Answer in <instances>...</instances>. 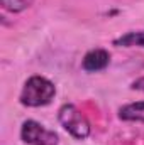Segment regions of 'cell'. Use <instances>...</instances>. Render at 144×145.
Listing matches in <instances>:
<instances>
[{
    "label": "cell",
    "mask_w": 144,
    "mask_h": 145,
    "mask_svg": "<svg viewBox=\"0 0 144 145\" xmlns=\"http://www.w3.org/2000/svg\"><path fill=\"white\" fill-rule=\"evenodd\" d=\"M58 120H59L61 127L76 140L88 138L90 130H92L90 121H88L87 115L83 111H80L75 105H71V103L63 105L58 111Z\"/></svg>",
    "instance_id": "2"
},
{
    "label": "cell",
    "mask_w": 144,
    "mask_h": 145,
    "mask_svg": "<svg viewBox=\"0 0 144 145\" xmlns=\"http://www.w3.org/2000/svg\"><path fill=\"white\" fill-rule=\"evenodd\" d=\"M132 89H137V91H143L144 93V78H139V79H136L134 83H132V86H131Z\"/></svg>",
    "instance_id": "9"
},
{
    "label": "cell",
    "mask_w": 144,
    "mask_h": 145,
    "mask_svg": "<svg viewBox=\"0 0 144 145\" xmlns=\"http://www.w3.org/2000/svg\"><path fill=\"white\" fill-rule=\"evenodd\" d=\"M120 145H144V135H137V138H124L120 140Z\"/></svg>",
    "instance_id": "8"
},
{
    "label": "cell",
    "mask_w": 144,
    "mask_h": 145,
    "mask_svg": "<svg viewBox=\"0 0 144 145\" xmlns=\"http://www.w3.org/2000/svg\"><path fill=\"white\" fill-rule=\"evenodd\" d=\"M56 96V86L44 76H31L19 96L20 105L29 106V108H37L49 105L53 98Z\"/></svg>",
    "instance_id": "1"
},
{
    "label": "cell",
    "mask_w": 144,
    "mask_h": 145,
    "mask_svg": "<svg viewBox=\"0 0 144 145\" xmlns=\"http://www.w3.org/2000/svg\"><path fill=\"white\" fill-rule=\"evenodd\" d=\"M119 118L122 121H141V123H144V101L124 105L119 110Z\"/></svg>",
    "instance_id": "5"
},
{
    "label": "cell",
    "mask_w": 144,
    "mask_h": 145,
    "mask_svg": "<svg viewBox=\"0 0 144 145\" xmlns=\"http://www.w3.org/2000/svg\"><path fill=\"white\" fill-rule=\"evenodd\" d=\"M20 138L27 145H58V133L44 128L36 120H26L20 128Z\"/></svg>",
    "instance_id": "3"
},
{
    "label": "cell",
    "mask_w": 144,
    "mask_h": 145,
    "mask_svg": "<svg viewBox=\"0 0 144 145\" xmlns=\"http://www.w3.org/2000/svg\"><path fill=\"white\" fill-rule=\"evenodd\" d=\"M114 46L117 47H144V31L127 32L124 36L114 39Z\"/></svg>",
    "instance_id": "6"
},
{
    "label": "cell",
    "mask_w": 144,
    "mask_h": 145,
    "mask_svg": "<svg viewBox=\"0 0 144 145\" xmlns=\"http://www.w3.org/2000/svg\"><path fill=\"white\" fill-rule=\"evenodd\" d=\"M32 2H34V0H0L3 10L12 12V14H17V12L26 10Z\"/></svg>",
    "instance_id": "7"
},
{
    "label": "cell",
    "mask_w": 144,
    "mask_h": 145,
    "mask_svg": "<svg viewBox=\"0 0 144 145\" xmlns=\"http://www.w3.org/2000/svg\"><path fill=\"white\" fill-rule=\"evenodd\" d=\"M110 63V54L105 49H92L85 54L81 61V68L88 72H97L105 69Z\"/></svg>",
    "instance_id": "4"
}]
</instances>
